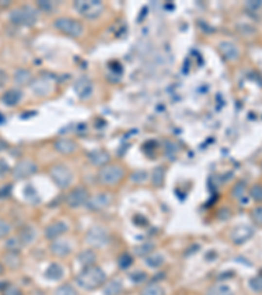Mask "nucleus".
Listing matches in <instances>:
<instances>
[{"label": "nucleus", "instance_id": "nucleus-1", "mask_svg": "<svg viewBox=\"0 0 262 295\" xmlns=\"http://www.w3.org/2000/svg\"><path fill=\"white\" fill-rule=\"evenodd\" d=\"M79 286L87 291H93L104 286L106 282V274L100 266L90 265L83 268L75 277Z\"/></svg>", "mask_w": 262, "mask_h": 295}, {"label": "nucleus", "instance_id": "nucleus-2", "mask_svg": "<svg viewBox=\"0 0 262 295\" xmlns=\"http://www.w3.org/2000/svg\"><path fill=\"white\" fill-rule=\"evenodd\" d=\"M97 179L100 184L105 186H114L125 179V168L120 164H106L99 171Z\"/></svg>", "mask_w": 262, "mask_h": 295}, {"label": "nucleus", "instance_id": "nucleus-3", "mask_svg": "<svg viewBox=\"0 0 262 295\" xmlns=\"http://www.w3.org/2000/svg\"><path fill=\"white\" fill-rule=\"evenodd\" d=\"M9 18L15 25L33 26L37 22L38 12L32 5H22V7L13 9L9 15Z\"/></svg>", "mask_w": 262, "mask_h": 295}, {"label": "nucleus", "instance_id": "nucleus-4", "mask_svg": "<svg viewBox=\"0 0 262 295\" xmlns=\"http://www.w3.org/2000/svg\"><path fill=\"white\" fill-rule=\"evenodd\" d=\"M73 8L76 9L83 18L93 20L103 15L105 5L100 0H76L73 1Z\"/></svg>", "mask_w": 262, "mask_h": 295}, {"label": "nucleus", "instance_id": "nucleus-5", "mask_svg": "<svg viewBox=\"0 0 262 295\" xmlns=\"http://www.w3.org/2000/svg\"><path fill=\"white\" fill-rule=\"evenodd\" d=\"M50 177L54 181V184L60 189H67L71 185L73 180V175L71 169L65 164H55L50 168Z\"/></svg>", "mask_w": 262, "mask_h": 295}, {"label": "nucleus", "instance_id": "nucleus-6", "mask_svg": "<svg viewBox=\"0 0 262 295\" xmlns=\"http://www.w3.org/2000/svg\"><path fill=\"white\" fill-rule=\"evenodd\" d=\"M54 26L69 37H80L84 32V26L80 21L72 18H59L54 21Z\"/></svg>", "mask_w": 262, "mask_h": 295}, {"label": "nucleus", "instance_id": "nucleus-7", "mask_svg": "<svg viewBox=\"0 0 262 295\" xmlns=\"http://www.w3.org/2000/svg\"><path fill=\"white\" fill-rule=\"evenodd\" d=\"M86 241L93 248H104L109 244V232L101 226L90 227L87 232Z\"/></svg>", "mask_w": 262, "mask_h": 295}, {"label": "nucleus", "instance_id": "nucleus-8", "mask_svg": "<svg viewBox=\"0 0 262 295\" xmlns=\"http://www.w3.org/2000/svg\"><path fill=\"white\" fill-rule=\"evenodd\" d=\"M88 200H89V193L83 186L73 188L66 197V202L71 207H80V206L87 205Z\"/></svg>", "mask_w": 262, "mask_h": 295}, {"label": "nucleus", "instance_id": "nucleus-9", "mask_svg": "<svg viewBox=\"0 0 262 295\" xmlns=\"http://www.w3.org/2000/svg\"><path fill=\"white\" fill-rule=\"evenodd\" d=\"M254 235V230L250 226L246 224H240V226L235 227L231 232V240L235 245H241V244L246 243L248 240L252 239Z\"/></svg>", "mask_w": 262, "mask_h": 295}, {"label": "nucleus", "instance_id": "nucleus-10", "mask_svg": "<svg viewBox=\"0 0 262 295\" xmlns=\"http://www.w3.org/2000/svg\"><path fill=\"white\" fill-rule=\"evenodd\" d=\"M110 202H112V196L109 193H97L95 196L89 197L87 206L92 211H100L110 205Z\"/></svg>", "mask_w": 262, "mask_h": 295}, {"label": "nucleus", "instance_id": "nucleus-11", "mask_svg": "<svg viewBox=\"0 0 262 295\" xmlns=\"http://www.w3.org/2000/svg\"><path fill=\"white\" fill-rule=\"evenodd\" d=\"M35 172H37V166L32 160H21L13 168V176L18 180L30 177L35 175Z\"/></svg>", "mask_w": 262, "mask_h": 295}, {"label": "nucleus", "instance_id": "nucleus-12", "mask_svg": "<svg viewBox=\"0 0 262 295\" xmlns=\"http://www.w3.org/2000/svg\"><path fill=\"white\" fill-rule=\"evenodd\" d=\"M69 231V224L63 221H55V222L50 223L46 228H45V238L50 240L59 239L60 236H63L66 232Z\"/></svg>", "mask_w": 262, "mask_h": 295}, {"label": "nucleus", "instance_id": "nucleus-13", "mask_svg": "<svg viewBox=\"0 0 262 295\" xmlns=\"http://www.w3.org/2000/svg\"><path fill=\"white\" fill-rule=\"evenodd\" d=\"M52 86H54V83L48 76L38 77L35 81H32V84H30L33 92L38 96H46V94L50 93L52 91Z\"/></svg>", "mask_w": 262, "mask_h": 295}, {"label": "nucleus", "instance_id": "nucleus-14", "mask_svg": "<svg viewBox=\"0 0 262 295\" xmlns=\"http://www.w3.org/2000/svg\"><path fill=\"white\" fill-rule=\"evenodd\" d=\"M75 92L78 93V96L82 100H87L89 98L93 93V83L88 79V77L83 76L76 80L75 83Z\"/></svg>", "mask_w": 262, "mask_h": 295}, {"label": "nucleus", "instance_id": "nucleus-15", "mask_svg": "<svg viewBox=\"0 0 262 295\" xmlns=\"http://www.w3.org/2000/svg\"><path fill=\"white\" fill-rule=\"evenodd\" d=\"M54 148L63 155H71L76 152L79 148L78 143L69 138H60L54 143Z\"/></svg>", "mask_w": 262, "mask_h": 295}, {"label": "nucleus", "instance_id": "nucleus-16", "mask_svg": "<svg viewBox=\"0 0 262 295\" xmlns=\"http://www.w3.org/2000/svg\"><path fill=\"white\" fill-rule=\"evenodd\" d=\"M50 249H52V253L54 256L58 257H66L69 256L71 253V245L67 240L63 239H55L50 245Z\"/></svg>", "mask_w": 262, "mask_h": 295}, {"label": "nucleus", "instance_id": "nucleus-17", "mask_svg": "<svg viewBox=\"0 0 262 295\" xmlns=\"http://www.w3.org/2000/svg\"><path fill=\"white\" fill-rule=\"evenodd\" d=\"M88 160H89L93 166H99V167H104L109 164L110 160V155L107 154L105 150H93L88 154Z\"/></svg>", "mask_w": 262, "mask_h": 295}, {"label": "nucleus", "instance_id": "nucleus-18", "mask_svg": "<svg viewBox=\"0 0 262 295\" xmlns=\"http://www.w3.org/2000/svg\"><path fill=\"white\" fill-rule=\"evenodd\" d=\"M219 50H220V53L223 54L224 58L228 60H235L239 58V55H240L239 47H237L235 43L228 42V41L220 42Z\"/></svg>", "mask_w": 262, "mask_h": 295}, {"label": "nucleus", "instance_id": "nucleus-19", "mask_svg": "<svg viewBox=\"0 0 262 295\" xmlns=\"http://www.w3.org/2000/svg\"><path fill=\"white\" fill-rule=\"evenodd\" d=\"M22 97V93L18 90H8L3 94V97H1V101L5 104V105H8V107H15V105H17L20 103V100Z\"/></svg>", "mask_w": 262, "mask_h": 295}, {"label": "nucleus", "instance_id": "nucleus-20", "mask_svg": "<svg viewBox=\"0 0 262 295\" xmlns=\"http://www.w3.org/2000/svg\"><path fill=\"white\" fill-rule=\"evenodd\" d=\"M63 274H65V270L56 262H52V265H49V268L45 272L46 278L52 279V281H59L60 278L63 277Z\"/></svg>", "mask_w": 262, "mask_h": 295}, {"label": "nucleus", "instance_id": "nucleus-21", "mask_svg": "<svg viewBox=\"0 0 262 295\" xmlns=\"http://www.w3.org/2000/svg\"><path fill=\"white\" fill-rule=\"evenodd\" d=\"M123 290V283L118 279H113L104 286V295H120Z\"/></svg>", "mask_w": 262, "mask_h": 295}, {"label": "nucleus", "instance_id": "nucleus-22", "mask_svg": "<svg viewBox=\"0 0 262 295\" xmlns=\"http://www.w3.org/2000/svg\"><path fill=\"white\" fill-rule=\"evenodd\" d=\"M35 238V231L33 227L30 226H24L20 230V234H18V240L21 244H30Z\"/></svg>", "mask_w": 262, "mask_h": 295}, {"label": "nucleus", "instance_id": "nucleus-23", "mask_svg": "<svg viewBox=\"0 0 262 295\" xmlns=\"http://www.w3.org/2000/svg\"><path fill=\"white\" fill-rule=\"evenodd\" d=\"M146 264L147 266H150L152 269L160 268V266L164 264V256L161 253L152 252L151 255H148V256L146 257Z\"/></svg>", "mask_w": 262, "mask_h": 295}, {"label": "nucleus", "instance_id": "nucleus-24", "mask_svg": "<svg viewBox=\"0 0 262 295\" xmlns=\"http://www.w3.org/2000/svg\"><path fill=\"white\" fill-rule=\"evenodd\" d=\"M78 261L82 264L84 268L86 266H90V265H95L96 262V255L93 251H83L80 255L78 256Z\"/></svg>", "mask_w": 262, "mask_h": 295}, {"label": "nucleus", "instance_id": "nucleus-25", "mask_svg": "<svg viewBox=\"0 0 262 295\" xmlns=\"http://www.w3.org/2000/svg\"><path fill=\"white\" fill-rule=\"evenodd\" d=\"M164 179H165V168L157 167L152 171L151 180H152V184L155 185L156 188H159L164 184Z\"/></svg>", "mask_w": 262, "mask_h": 295}, {"label": "nucleus", "instance_id": "nucleus-26", "mask_svg": "<svg viewBox=\"0 0 262 295\" xmlns=\"http://www.w3.org/2000/svg\"><path fill=\"white\" fill-rule=\"evenodd\" d=\"M4 262L5 265L11 269H16L21 264V258H20L17 252H8L4 256Z\"/></svg>", "mask_w": 262, "mask_h": 295}, {"label": "nucleus", "instance_id": "nucleus-27", "mask_svg": "<svg viewBox=\"0 0 262 295\" xmlns=\"http://www.w3.org/2000/svg\"><path fill=\"white\" fill-rule=\"evenodd\" d=\"M13 79H15V81H16L17 84H20V86L28 84V83H30V80H32V74H30V71H28V70L20 69L15 73Z\"/></svg>", "mask_w": 262, "mask_h": 295}, {"label": "nucleus", "instance_id": "nucleus-28", "mask_svg": "<svg viewBox=\"0 0 262 295\" xmlns=\"http://www.w3.org/2000/svg\"><path fill=\"white\" fill-rule=\"evenodd\" d=\"M207 295H235L227 285H214L207 291Z\"/></svg>", "mask_w": 262, "mask_h": 295}, {"label": "nucleus", "instance_id": "nucleus-29", "mask_svg": "<svg viewBox=\"0 0 262 295\" xmlns=\"http://www.w3.org/2000/svg\"><path fill=\"white\" fill-rule=\"evenodd\" d=\"M140 295H164V289L159 283H148L143 287Z\"/></svg>", "mask_w": 262, "mask_h": 295}, {"label": "nucleus", "instance_id": "nucleus-30", "mask_svg": "<svg viewBox=\"0 0 262 295\" xmlns=\"http://www.w3.org/2000/svg\"><path fill=\"white\" fill-rule=\"evenodd\" d=\"M154 248H155V245L152 243H143L140 245H138L137 248H135V253H137L138 256H148L151 253L154 252Z\"/></svg>", "mask_w": 262, "mask_h": 295}, {"label": "nucleus", "instance_id": "nucleus-31", "mask_svg": "<svg viewBox=\"0 0 262 295\" xmlns=\"http://www.w3.org/2000/svg\"><path fill=\"white\" fill-rule=\"evenodd\" d=\"M246 194V185L244 181H239L232 188V197L236 200H241Z\"/></svg>", "mask_w": 262, "mask_h": 295}, {"label": "nucleus", "instance_id": "nucleus-32", "mask_svg": "<svg viewBox=\"0 0 262 295\" xmlns=\"http://www.w3.org/2000/svg\"><path fill=\"white\" fill-rule=\"evenodd\" d=\"M250 197L253 198V201L262 203V184H256L253 185L249 190Z\"/></svg>", "mask_w": 262, "mask_h": 295}, {"label": "nucleus", "instance_id": "nucleus-33", "mask_svg": "<svg viewBox=\"0 0 262 295\" xmlns=\"http://www.w3.org/2000/svg\"><path fill=\"white\" fill-rule=\"evenodd\" d=\"M249 287L254 293H262V276H256V277L249 279Z\"/></svg>", "mask_w": 262, "mask_h": 295}, {"label": "nucleus", "instance_id": "nucleus-34", "mask_svg": "<svg viewBox=\"0 0 262 295\" xmlns=\"http://www.w3.org/2000/svg\"><path fill=\"white\" fill-rule=\"evenodd\" d=\"M55 295H78V291L71 285H62L55 290Z\"/></svg>", "mask_w": 262, "mask_h": 295}, {"label": "nucleus", "instance_id": "nucleus-35", "mask_svg": "<svg viewBox=\"0 0 262 295\" xmlns=\"http://www.w3.org/2000/svg\"><path fill=\"white\" fill-rule=\"evenodd\" d=\"M250 217H252V221H253L256 224L262 227V205L254 207V209L252 210V213H250Z\"/></svg>", "mask_w": 262, "mask_h": 295}, {"label": "nucleus", "instance_id": "nucleus-36", "mask_svg": "<svg viewBox=\"0 0 262 295\" xmlns=\"http://www.w3.org/2000/svg\"><path fill=\"white\" fill-rule=\"evenodd\" d=\"M5 247L7 249H9V252H17L20 247H21V243H20V240L18 238H11V239L7 240V243H5Z\"/></svg>", "mask_w": 262, "mask_h": 295}, {"label": "nucleus", "instance_id": "nucleus-37", "mask_svg": "<svg viewBox=\"0 0 262 295\" xmlns=\"http://www.w3.org/2000/svg\"><path fill=\"white\" fill-rule=\"evenodd\" d=\"M147 172L146 171H137L134 172L133 176H131V180H133L135 184H142L147 180Z\"/></svg>", "mask_w": 262, "mask_h": 295}, {"label": "nucleus", "instance_id": "nucleus-38", "mask_svg": "<svg viewBox=\"0 0 262 295\" xmlns=\"http://www.w3.org/2000/svg\"><path fill=\"white\" fill-rule=\"evenodd\" d=\"M118 262H120V266L122 269H126V268H129V266L133 264V257L130 256L129 253H123V255L120 257Z\"/></svg>", "mask_w": 262, "mask_h": 295}, {"label": "nucleus", "instance_id": "nucleus-39", "mask_svg": "<svg viewBox=\"0 0 262 295\" xmlns=\"http://www.w3.org/2000/svg\"><path fill=\"white\" fill-rule=\"evenodd\" d=\"M11 232V226L8 222H5L3 219H0V239L5 238Z\"/></svg>", "mask_w": 262, "mask_h": 295}, {"label": "nucleus", "instance_id": "nucleus-40", "mask_svg": "<svg viewBox=\"0 0 262 295\" xmlns=\"http://www.w3.org/2000/svg\"><path fill=\"white\" fill-rule=\"evenodd\" d=\"M3 295H22V293L20 291L18 287L13 286V285H8V286H5Z\"/></svg>", "mask_w": 262, "mask_h": 295}, {"label": "nucleus", "instance_id": "nucleus-41", "mask_svg": "<svg viewBox=\"0 0 262 295\" xmlns=\"http://www.w3.org/2000/svg\"><path fill=\"white\" fill-rule=\"evenodd\" d=\"M130 278L133 279L134 282L139 283L146 279V273H143V272H135V273H133L130 276Z\"/></svg>", "mask_w": 262, "mask_h": 295}, {"label": "nucleus", "instance_id": "nucleus-42", "mask_svg": "<svg viewBox=\"0 0 262 295\" xmlns=\"http://www.w3.org/2000/svg\"><path fill=\"white\" fill-rule=\"evenodd\" d=\"M262 5V1H246V7L249 9H253V11H256V9H258Z\"/></svg>", "mask_w": 262, "mask_h": 295}, {"label": "nucleus", "instance_id": "nucleus-43", "mask_svg": "<svg viewBox=\"0 0 262 295\" xmlns=\"http://www.w3.org/2000/svg\"><path fill=\"white\" fill-rule=\"evenodd\" d=\"M7 79H8V77H7V74H5L4 71H1V70H0V87L4 86Z\"/></svg>", "mask_w": 262, "mask_h": 295}, {"label": "nucleus", "instance_id": "nucleus-44", "mask_svg": "<svg viewBox=\"0 0 262 295\" xmlns=\"http://www.w3.org/2000/svg\"><path fill=\"white\" fill-rule=\"evenodd\" d=\"M38 5L41 8L46 9V11H49V9L52 8V3H46V1H38Z\"/></svg>", "mask_w": 262, "mask_h": 295}, {"label": "nucleus", "instance_id": "nucleus-45", "mask_svg": "<svg viewBox=\"0 0 262 295\" xmlns=\"http://www.w3.org/2000/svg\"><path fill=\"white\" fill-rule=\"evenodd\" d=\"M5 147H7V143H5V142H3V141H1V139H0V151L4 150Z\"/></svg>", "mask_w": 262, "mask_h": 295}, {"label": "nucleus", "instance_id": "nucleus-46", "mask_svg": "<svg viewBox=\"0 0 262 295\" xmlns=\"http://www.w3.org/2000/svg\"><path fill=\"white\" fill-rule=\"evenodd\" d=\"M3 272H4V265L0 264V274H3Z\"/></svg>", "mask_w": 262, "mask_h": 295}, {"label": "nucleus", "instance_id": "nucleus-47", "mask_svg": "<svg viewBox=\"0 0 262 295\" xmlns=\"http://www.w3.org/2000/svg\"><path fill=\"white\" fill-rule=\"evenodd\" d=\"M261 276H262V272H261Z\"/></svg>", "mask_w": 262, "mask_h": 295}]
</instances>
